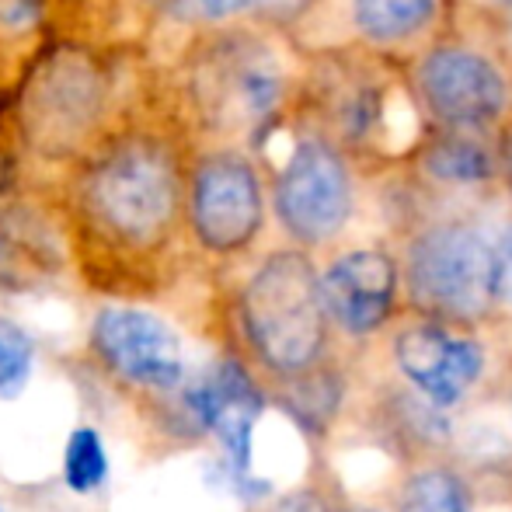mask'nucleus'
I'll return each mask as SVG.
<instances>
[{"label":"nucleus","instance_id":"2","mask_svg":"<svg viewBox=\"0 0 512 512\" xmlns=\"http://www.w3.org/2000/svg\"><path fill=\"white\" fill-rule=\"evenodd\" d=\"M244 321L269 366H307L324 345V304L314 269L300 255L269 258L244 293Z\"/></svg>","mask_w":512,"mask_h":512},{"label":"nucleus","instance_id":"17","mask_svg":"<svg viewBox=\"0 0 512 512\" xmlns=\"http://www.w3.org/2000/svg\"><path fill=\"white\" fill-rule=\"evenodd\" d=\"M32 370V342L18 324L0 317V398H14Z\"/></svg>","mask_w":512,"mask_h":512},{"label":"nucleus","instance_id":"11","mask_svg":"<svg viewBox=\"0 0 512 512\" xmlns=\"http://www.w3.org/2000/svg\"><path fill=\"white\" fill-rule=\"evenodd\" d=\"M196 415L203 425L216 432L237 467H248L251 457V432L262 415V398L251 387L248 373L237 363H220L213 373H206L189 394Z\"/></svg>","mask_w":512,"mask_h":512},{"label":"nucleus","instance_id":"14","mask_svg":"<svg viewBox=\"0 0 512 512\" xmlns=\"http://www.w3.org/2000/svg\"><path fill=\"white\" fill-rule=\"evenodd\" d=\"M432 0H356V21L373 39H401L422 28Z\"/></svg>","mask_w":512,"mask_h":512},{"label":"nucleus","instance_id":"9","mask_svg":"<svg viewBox=\"0 0 512 512\" xmlns=\"http://www.w3.org/2000/svg\"><path fill=\"white\" fill-rule=\"evenodd\" d=\"M321 304L352 335H366L387 317L394 300V265L377 251L338 258L321 279Z\"/></svg>","mask_w":512,"mask_h":512},{"label":"nucleus","instance_id":"5","mask_svg":"<svg viewBox=\"0 0 512 512\" xmlns=\"http://www.w3.org/2000/svg\"><path fill=\"white\" fill-rule=\"evenodd\" d=\"M189 213L206 248H244L262 223V192L251 164L234 154H209L199 161L192 175Z\"/></svg>","mask_w":512,"mask_h":512},{"label":"nucleus","instance_id":"22","mask_svg":"<svg viewBox=\"0 0 512 512\" xmlns=\"http://www.w3.org/2000/svg\"><path fill=\"white\" fill-rule=\"evenodd\" d=\"M251 4L258 7H272V11H293V7H300L304 0H251Z\"/></svg>","mask_w":512,"mask_h":512},{"label":"nucleus","instance_id":"19","mask_svg":"<svg viewBox=\"0 0 512 512\" xmlns=\"http://www.w3.org/2000/svg\"><path fill=\"white\" fill-rule=\"evenodd\" d=\"M495 293L512 304V230L502 237L499 251H495Z\"/></svg>","mask_w":512,"mask_h":512},{"label":"nucleus","instance_id":"3","mask_svg":"<svg viewBox=\"0 0 512 512\" xmlns=\"http://www.w3.org/2000/svg\"><path fill=\"white\" fill-rule=\"evenodd\" d=\"M102 102L105 84L91 60L56 56L42 63L25 95L28 140H35V147L53 157L84 147L91 140V126L98 122Z\"/></svg>","mask_w":512,"mask_h":512},{"label":"nucleus","instance_id":"16","mask_svg":"<svg viewBox=\"0 0 512 512\" xmlns=\"http://www.w3.org/2000/svg\"><path fill=\"white\" fill-rule=\"evenodd\" d=\"M105 478V450L95 429H77L67 443V485L74 492H91Z\"/></svg>","mask_w":512,"mask_h":512},{"label":"nucleus","instance_id":"4","mask_svg":"<svg viewBox=\"0 0 512 512\" xmlns=\"http://www.w3.org/2000/svg\"><path fill=\"white\" fill-rule=\"evenodd\" d=\"M411 286L422 304L443 314H481L495 293V255L464 227L432 230L411 251Z\"/></svg>","mask_w":512,"mask_h":512},{"label":"nucleus","instance_id":"10","mask_svg":"<svg viewBox=\"0 0 512 512\" xmlns=\"http://www.w3.org/2000/svg\"><path fill=\"white\" fill-rule=\"evenodd\" d=\"M422 88L446 122H485L502 108V77L471 53H436L422 67Z\"/></svg>","mask_w":512,"mask_h":512},{"label":"nucleus","instance_id":"23","mask_svg":"<svg viewBox=\"0 0 512 512\" xmlns=\"http://www.w3.org/2000/svg\"><path fill=\"white\" fill-rule=\"evenodd\" d=\"M506 157H509V171H512V133H509V147H506Z\"/></svg>","mask_w":512,"mask_h":512},{"label":"nucleus","instance_id":"13","mask_svg":"<svg viewBox=\"0 0 512 512\" xmlns=\"http://www.w3.org/2000/svg\"><path fill=\"white\" fill-rule=\"evenodd\" d=\"M53 251L35 220L0 209V286H28L49 272Z\"/></svg>","mask_w":512,"mask_h":512},{"label":"nucleus","instance_id":"15","mask_svg":"<svg viewBox=\"0 0 512 512\" xmlns=\"http://www.w3.org/2000/svg\"><path fill=\"white\" fill-rule=\"evenodd\" d=\"M401 512H467L460 485L443 471L418 474L401 495Z\"/></svg>","mask_w":512,"mask_h":512},{"label":"nucleus","instance_id":"8","mask_svg":"<svg viewBox=\"0 0 512 512\" xmlns=\"http://www.w3.org/2000/svg\"><path fill=\"white\" fill-rule=\"evenodd\" d=\"M398 363L418 391L439 405H453L478 380L481 349L471 338H450L446 331L422 324L398 338Z\"/></svg>","mask_w":512,"mask_h":512},{"label":"nucleus","instance_id":"1","mask_svg":"<svg viewBox=\"0 0 512 512\" xmlns=\"http://www.w3.org/2000/svg\"><path fill=\"white\" fill-rule=\"evenodd\" d=\"M182 178L175 150L157 133H122L91 154L81 203L112 241L150 248L175 223Z\"/></svg>","mask_w":512,"mask_h":512},{"label":"nucleus","instance_id":"12","mask_svg":"<svg viewBox=\"0 0 512 512\" xmlns=\"http://www.w3.org/2000/svg\"><path fill=\"white\" fill-rule=\"evenodd\" d=\"M213 98V112L223 119H265L276 105L279 81L272 67L255 63L251 56H230L223 67H213L209 88H203Z\"/></svg>","mask_w":512,"mask_h":512},{"label":"nucleus","instance_id":"6","mask_svg":"<svg viewBox=\"0 0 512 512\" xmlns=\"http://www.w3.org/2000/svg\"><path fill=\"white\" fill-rule=\"evenodd\" d=\"M276 206L290 234L300 241H324L349 216V178L335 150L324 143H300L276 189Z\"/></svg>","mask_w":512,"mask_h":512},{"label":"nucleus","instance_id":"18","mask_svg":"<svg viewBox=\"0 0 512 512\" xmlns=\"http://www.w3.org/2000/svg\"><path fill=\"white\" fill-rule=\"evenodd\" d=\"M432 175L439 178H453V182H474V178H485V157L474 147L464 143H450L432 157Z\"/></svg>","mask_w":512,"mask_h":512},{"label":"nucleus","instance_id":"7","mask_svg":"<svg viewBox=\"0 0 512 512\" xmlns=\"http://www.w3.org/2000/svg\"><path fill=\"white\" fill-rule=\"evenodd\" d=\"M95 345L115 373L143 387H175L182 380V342L157 314L108 307L95 321Z\"/></svg>","mask_w":512,"mask_h":512},{"label":"nucleus","instance_id":"20","mask_svg":"<svg viewBox=\"0 0 512 512\" xmlns=\"http://www.w3.org/2000/svg\"><path fill=\"white\" fill-rule=\"evenodd\" d=\"M178 4L189 14H196V18H223V14L234 11L241 0H178Z\"/></svg>","mask_w":512,"mask_h":512},{"label":"nucleus","instance_id":"21","mask_svg":"<svg viewBox=\"0 0 512 512\" xmlns=\"http://www.w3.org/2000/svg\"><path fill=\"white\" fill-rule=\"evenodd\" d=\"M276 512H331L328 506H324L317 495H310V492H297V495H290V499H283L276 506Z\"/></svg>","mask_w":512,"mask_h":512}]
</instances>
